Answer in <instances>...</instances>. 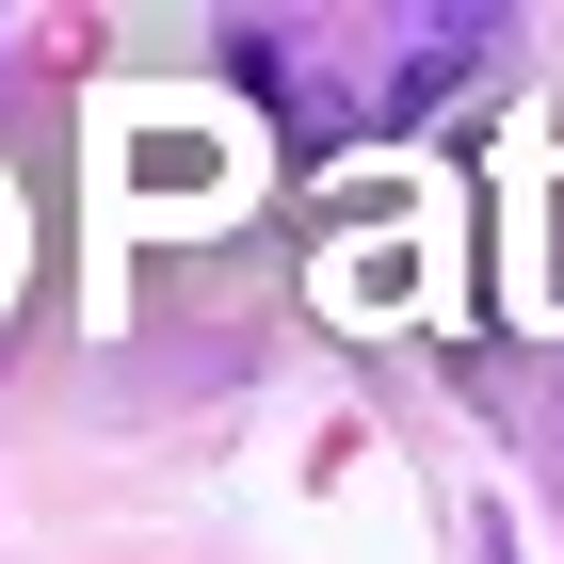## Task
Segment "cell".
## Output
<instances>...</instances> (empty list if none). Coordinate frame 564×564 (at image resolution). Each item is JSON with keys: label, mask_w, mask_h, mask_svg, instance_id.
<instances>
[{"label": "cell", "mask_w": 564, "mask_h": 564, "mask_svg": "<svg viewBox=\"0 0 564 564\" xmlns=\"http://www.w3.org/2000/svg\"><path fill=\"white\" fill-rule=\"evenodd\" d=\"M452 65H484V17H420V33H403V97H435Z\"/></svg>", "instance_id": "cell-1"}]
</instances>
